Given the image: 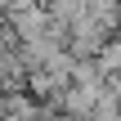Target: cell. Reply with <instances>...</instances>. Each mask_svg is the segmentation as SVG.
I'll list each match as a JSON object with an SVG mask.
<instances>
[{
	"label": "cell",
	"instance_id": "2",
	"mask_svg": "<svg viewBox=\"0 0 121 121\" xmlns=\"http://www.w3.org/2000/svg\"><path fill=\"white\" fill-rule=\"evenodd\" d=\"M85 9H90V0H45V13H49L58 27H67V22L81 18Z\"/></svg>",
	"mask_w": 121,
	"mask_h": 121
},
{
	"label": "cell",
	"instance_id": "1",
	"mask_svg": "<svg viewBox=\"0 0 121 121\" xmlns=\"http://www.w3.org/2000/svg\"><path fill=\"white\" fill-rule=\"evenodd\" d=\"M94 63H99V67H103L108 76H121V27L112 31V36H108V40H103V45H99Z\"/></svg>",
	"mask_w": 121,
	"mask_h": 121
},
{
	"label": "cell",
	"instance_id": "3",
	"mask_svg": "<svg viewBox=\"0 0 121 121\" xmlns=\"http://www.w3.org/2000/svg\"><path fill=\"white\" fill-rule=\"evenodd\" d=\"M45 0H9V13H18V9H40Z\"/></svg>",
	"mask_w": 121,
	"mask_h": 121
}]
</instances>
